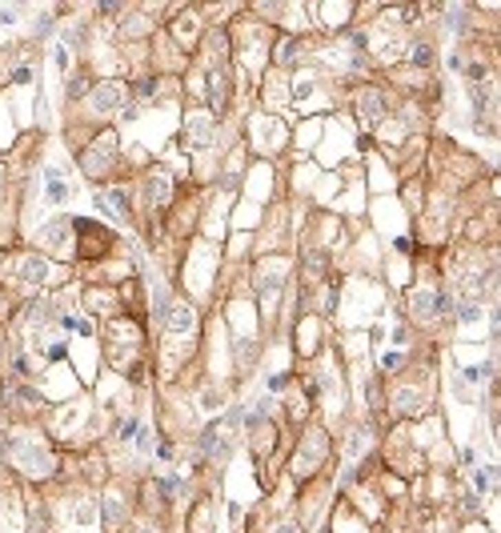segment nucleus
Instances as JSON below:
<instances>
[{
	"label": "nucleus",
	"instance_id": "f257e3e1",
	"mask_svg": "<svg viewBox=\"0 0 501 533\" xmlns=\"http://www.w3.org/2000/svg\"><path fill=\"white\" fill-rule=\"evenodd\" d=\"M105 349H109V361H113L116 373H125V377H133V381L145 377L149 353H145V333H140L137 317H129V313L113 317L109 329H105Z\"/></svg>",
	"mask_w": 501,
	"mask_h": 533
},
{
	"label": "nucleus",
	"instance_id": "f03ea898",
	"mask_svg": "<svg viewBox=\"0 0 501 533\" xmlns=\"http://www.w3.org/2000/svg\"><path fill=\"white\" fill-rule=\"evenodd\" d=\"M116 161H120V144H116L113 129L92 133L85 140V149H81V168H85V177H92V181H109L116 173Z\"/></svg>",
	"mask_w": 501,
	"mask_h": 533
},
{
	"label": "nucleus",
	"instance_id": "7ed1b4c3",
	"mask_svg": "<svg viewBox=\"0 0 501 533\" xmlns=\"http://www.w3.org/2000/svg\"><path fill=\"white\" fill-rule=\"evenodd\" d=\"M329 429L325 425H305L301 429V441H297V457H293V473L305 481V477H317V469L329 461Z\"/></svg>",
	"mask_w": 501,
	"mask_h": 533
},
{
	"label": "nucleus",
	"instance_id": "20e7f679",
	"mask_svg": "<svg viewBox=\"0 0 501 533\" xmlns=\"http://www.w3.org/2000/svg\"><path fill=\"white\" fill-rule=\"evenodd\" d=\"M72 232H76V257H85V261H105V257H113L116 232L109 229V225L89 221V217H76V221H72Z\"/></svg>",
	"mask_w": 501,
	"mask_h": 533
},
{
	"label": "nucleus",
	"instance_id": "39448f33",
	"mask_svg": "<svg viewBox=\"0 0 501 533\" xmlns=\"http://www.w3.org/2000/svg\"><path fill=\"white\" fill-rule=\"evenodd\" d=\"M140 201H145V217H157V221L173 209V201H177V181H173V173H169L164 164H153V168L145 173V193H140Z\"/></svg>",
	"mask_w": 501,
	"mask_h": 533
},
{
	"label": "nucleus",
	"instance_id": "423d86ee",
	"mask_svg": "<svg viewBox=\"0 0 501 533\" xmlns=\"http://www.w3.org/2000/svg\"><path fill=\"white\" fill-rule=\"evenodd\" d=\"M353 105H357V120H361V129H381V124L389 120V113H393V93L365 85L361 93L353 96Z\"/></svg>",
	"mask_w": 501,
	"mask_h": 533
},
{
	"label": "nucleus",
	"instance_id": "0eeeda50",
	"mask_svg": "<svg viewBox=\"0 0 501 533\" xmlns=\"http://www.w3.org/2000/svg\"><path fill=\"white\" fill-rule=\"evenodd\" d=\"M129 100H133V89L129 85H116V80H100V85H92V100L89 109L96 116H120L129 109Z\"/></svg>",
	"mask_w": 501,
	"mask_h": 533
},
{
	"label": "nucleus",
	"instance_id": "6e6552de",
	"mask_svg": "<svg viewBox=\"0 0 501 533\" xmlns=\"http://www.w3.org/2000/svg\"><path fill=\"white\" fill-rule=\"evenodd\" d=\"M437 65H441V48H437V41L425 36V32H409V45H405V69L437 72Z\"/></svg>",
	"mask_w": 501,
	"mask_h": 533
},
{
	"label": "nucleus",
	"instance_id": "1a4fd4ad",
	"mask_svg": "<svg viewBox=\"0 0 501 533\" xmlns=\"http://www.w3.org/2000/svg\"><path fill=\"white\" fill-rule=\"evenodd\" d=\"M213 137H217V116L209 109H189V116H184V144L189 149L213 144Z\"/></svg>",
	"mask_w": 501,
	"mask_h": 533
},
{
	"label": "nucleus",
	"instance_id": "9d476101",
	"mask_svg": "<svg viewBox=\"0 0 501 533\" xmlns=\"http://www.w3.org/2000/svg\"><path fill=\"white\" fill-rule=\"evenodd\" d=\"M72 237H76V232H72V221H69V217H52V221H48V229L41 232L45 249H52V253H65V257L72 253Z\"/></svg>",
	"mask_w": 501,
	"mask_h": 533
},
{
	"label": "nucleus",
	"instance_id": "9b49d317",
	"mask_svg": "<svg viewBox=\"0 0 501 533\" xmlns=\"http://www.w3.org/2000/svg\"><path fill=\"white\" fill-rule=\"evenodd\" d=\"M96 205H100V209H109L113 217H120L125 225H133V217H137V213H133V201H129V193H125V188H105V193H96Z\"/></svg>",
	"mask_w": 501,
	"mask_h": 533
},
{
	"label": "nucleus",
	"instance_id": "f8f14e48",
	"mask_svg": "<svg viewBox=\"0 0 501 533\" xmlns=\"http://www.w3.org/2000/svg\"><path fill=\"white\" fill-rule=\"evenodd\" d=\"M289 96H293V89H289V72H285V69H269V76H265V105L273 109V105L289 100Z\"/></svg>",
	"mask_w": 501,
	"mask_h": 533
},
{
	"label": "nucleus",
	"instance_id": "ddd939ff",
	"mask_svg": "<svg viewBox=\"0 0 501 533\" xmlns=\"http://www.w3.org/2000/svg\"><path fill=\"white\" fill-rule=\"evenodd\" d=\"M45 197H48V205H65L72 197V185L65 181L61 168H45Z\"/></svg>",
	"mask_w": 501,
	"mask_h": 533
},
{
	"label": "nucleus",
	"instance_id": "4468645a",
	"mask_svg": "<svg viewBox=\"0 0 501 533\" xmlns=\"http://www.w3.org/2000/svg\"><path fill=\"white\" fill-rule=\"evenodd\" d=\"M125 521H129V513H125V501H120L116 493H109V497H105V533L125 530Z\"/></svg>",
	"mask_w": 501,
	"mask_h": 533
},
{
	"label": "nucleus",
	"instance_id": "2eb2a0df",
	"mask_svg": "<svg viewBox=\"0 0 501 533\" xmlns=\"http://www.w3.org/2000/svg\"><path fill=\"white\" fill-rule=\"evenodd\" d=\"M145 32H153V24H145V12H137L133 21L125 24V36H129V41H137V36H145Z\"/></svg>",
	"mask_w": 501,
	"mask_h": 533
},
{
	"label": "nucleus",
	"instance_id": "dca6fc26",
	"mask_svg": "<svg viewBox=\"0 0 501 533\" xmlns=\"http://www.w3.org/2000/svg\"><path fill=\"white\" fill-rule=\"evenodd\" d=\"M85 89H89V76H85V72H72L69 76V100H81Z\"/></svg>",
	"mask_w": 501,
	"mask_h": 533
},
{
	"label": "nucleus",
	"instance_id": "f3484780",
	"mask_svg": "<svg viewBox=\"0 0 501 533\" xmlns=\"http://www.w3.org/2000/svg\"><path fill=\"white\" fill-rule=\"evenodd\" d=\"M12 80H21V85H24V80H32V69H28V65H21V69L12 72Z\"/></svg>",
	"mask_w": 501,
	"mask_h": 533
},
{
	"label": "nucleus",
	"instance_id": "a211bd4d",
	"mask_svg": "<svg viewBox=\"0 0 501 533\" xmlns=\"http://www.w3.org/2000/svg\"><path fill=\"white\" fill-rule=\"evenodd\" d=\"M17 21V12H12V8H0V24H12Z\"/></svg>",
	"mask_w": 501,
	"mask_h": 533
}]
</instances>
